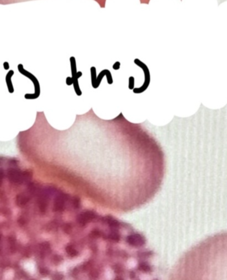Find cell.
<instances>
[{
    "instance_id": "obj_1",
    "label": "cell",
    "mask_w": 227,
    "mask_h": 280,
    "mask_svg": "<svg viewBox=\"0 0 227 280\" xmlns=\"http://www.w3.org/2000/svg\"><path fill=\"white\" fill-rule=\"evenodd\" d=\"M57 143L48 164L57 181L96 209L129 212L149 203L161 188V148L123 118L80 119Z\"/></svg>"
},
{
    "instance_id": "obj_2",
    "label": "cell",
    "mask_w": 227,
    "mask_h": 280,
    "mask_svg": "<svg viewBox=\"0 0 227 280\" xmlns=\"http://www.w3.org/2000/svg\"><path fill=\"white\" fill-rule=\"evenodd\" d=\"M18 70L19 72L21 74H23V76H26L28 78H29L30 80H31L33 82L34 84V88H35V92L33 94H26L25 95V98L27 100H34V99L37 98L39 96L40 92V85L39 83L37 78L34 76L32 73L29 72V71L26 70L25 69L23 68V66L21 64H19L17 66Z\"/></svg>"
},
{
    "instance_id": "obj_3",
    "label": "cell",
    "mask_w": 227,
    "mask_h": 280,
    "mask_svg": "<svg viewBox=\"0 0 227 280\" xmlns=\"http://www.w3.org/2000/svg\"><path fill=\"white\" fill-rule=\"evenodd\" d=\"M13 74H14V71L13 70H10L5 76L6 84H7V87L9 92L11 93V94L14 92V88H13V83H12V80H11V77L13 76Z\"/></svg>"
},
{
    "instance_id": "obj_4",
    "label": "cell",
    "mask_w": 227,
    "mask_h": 280,
    "mask_svg": "<svg viewBox=\"0 0 227 280\" xmlns=\"http://www.w3.org/2000/svg\"><path fill=\"white\" fill-rule=\"evenodd\" d=\"M3 68L5 70H8L9 69V64L8 62H4L3 63Z\"/></svg>"
}]
</instances>
